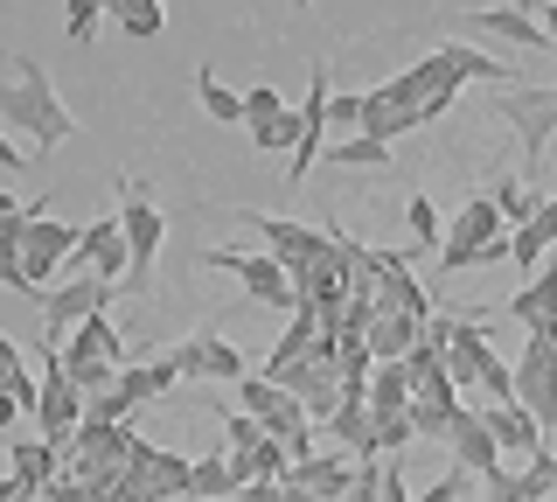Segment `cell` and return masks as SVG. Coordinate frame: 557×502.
I'll return each mask as SVG.
<instances>
[{"mask_svg": "<svg viewBox=\"0 0 557 502\" xmlns=\"http://www.w3.org/2000/svg\"><path fill=\"white\" fill-rule=\"evenodd\" d=\"M8 126L22 133V140H35V154H57L70 133H77L70 106L57 98V77L35 57H14V84H0V133Z\"/></svg>", "mask_w": 557, "mask_h": 502, "instance_id": "6da1fadb", "label": "cell"}, {"mask_svg": "<svg viewBox=\"0 0 557 502\" xmlns=\"http://www.w3.org/2000/svg\"><path fill=\"white\" fill-rule=\"evenodd\" d=\"M119 231H126V252H133L126 293H153V258H161L168 217H161V203H153V188L139 175H119Z\"/></svg>", "mask_w": 557, "mask_h": 502, "instance_id": "7a4b0ae2", "label": "cell"}, {"mask_svg": "<svg viewBox=\"0 0 557 502\" xmlns=\"http://www.w3.org/2000/svg\"><path fill=\"white\" fill-rule=\"evenodd\" d=\"M196 266H209V272H231V280L251 293L258 307H300V286H293V272L278 266L272 252H244V245H209Z\"/></svg>", "mask_w": 557, "mask_h": 502, "instance_id": "3957f363", "label": "cell"}, {"mask_svg": "<svg viewBox=\"0 0 557 502\" xmlns=\"http://www.w3.org/2000/svg\"><path fill=\"white\" fill-rule=\"evenodd\" d=\"M516 405L544 426V440H557V328H536L516 356Z\"/></svg>", "mask_w": 557, "mask_h": 502, "instance_id": "277c9868", "label": "cell"}, {"mask_svg": "<svg viewBox=\"0 0 557 502\" xmlns=\"http://www.w3.org/2000/svg\"><path fill=\"white\" fill-rule=\"evenodd\" d=\"M495 119H509L516 140H522V161H544V147L557 140V84H509L495 91Z\"/></svg>", "mask_w": 557, "mask_h": 502, "instance_id": "5b68a950", "label": "cell"}, {"mask_svg": "<svg viewBox=\"0 0 557 502\" xmlns=\"http://www.w3.org/2000/svg\"><path fill=\"white\" fill-rule=\"evenodd\" d=\"M237 223L244 231H258V245H265L278 266L293 272V280H300L307 266H321L327 252H335V237L327 231H313V223H293V217H258V210H237Z\"/></svg>", "mask_w": 557, "mask_h": 502, "instance_id": "8992f818", "label": "cell"}, {"mask_svg": "<svg viewBox=\"0 0 557 502\" xmlns=\"http://www.w3.org/2000/svg\"><path fill=\"white\" fill-rule=\"evenodd\" d=\"M77 223H63V217H28L22 210V272H28V293L42 301L49 280H57V266L63 258H77Z\"/></svg>", "mask_w": 557, "mask_h": 502, "instance_id": "52a82bcc", "label": "cell"}, {"mask_svg": "<svg viewBox=\"0 0 557 502\" xmlns=\"http://www.w3.org/2000/svg\"><path fill=\"white\" fill-rule=\"evenodd\" d=\"M84 426V391L63 377L57 363V342H42V397H35V432H42L49 446H70Z\"/></svg>", "mask_w": 557, "mask_h": 502, "instance_id": "ba28073f", "label": "cell"}, {"mask_svg": "<svg viewBox=\"0 0 557 502\" xmlns=\"http://www.w3.org/2000/svg\"><path fill=\"white\" fill-rule=\"evenodd\" d=\"M168 363H174L182 377H202V384H244V377H251V356H244L231 335H216V328H202V335L174 342Z\"/></svg>", "mask_w": 557, "mask_h": 502, "instance_id": "9c48e42d", "label": "cell"}, {"mask_svg": "<svg viewBox=\"0 0 557 502\" xmlns=\"http://www.w3.org/2000/svg\"><path fill=\"white\" fill-rule=\"evenodd\" d=\"M327 84H335V71H327V63H313V91H307V106H300V147H293L286 182H307L313 161H321V147H327V98H335Z\"/></svg>", "mask_w": 557, "mask_h": 502, "instance_id": "30bf717a", "label": "cell"}, {"mask_svg": "<svg viewBox=\"0 0 557 502\" xmlns=\"http://www.w3.org/2000/svg\"><path fill=\"white\" fill-rule=\"evenodd\" d=\"M77 258H84V272L104 286H126V272H133V252H126V231H119V217H98V223H84V237H77Z\"/></svg>", "mask_w": 557, "mask_h": 502, "instance_id": "8fae6325", "label": "cell"}, {"mask_svg": "<svg viewBox=\"0 0 557 502\" xmlns=\"http://www.w3.org/2000/svg\"><path fill=\"white\" fill-rule=\"evenodd\" d=\"M453 28H474V36H502V42H516V49H536V57H550V36H544V22L536 14H516L509 0L502 8H474V14H453Z\"/></svg>", "mask_w": 557, "mask_h": 502, "instance_id": "7c38bea8", "label": "cell"}, {"mask_svg": "<svg viewBox=\"0 0 557 502\" xmlns=\"http://www.w3.org/2000/svg\"><path fill=\"white\" fill-rule=\"evenodd\" d=\"M112 293L119 286H104V280H70V286H57V293H42V321H49V335H63V328H77V321H91V315H104L112 307Z\"/></svg>", "mask_w": 557, "mask_h": 502, "instance_id": "4fadbf2b", "label": "cell"}, {"mask_svg": "<svg viewBox=\"0 0 557 502\" xmlns=\"http://www.w3.org/2000/svg\"><path fill=\"white\" fill-rule=\"evenodd\" d=\"M8 467H14V502H42L49 495V481L63 475V461H57V446L49 440H14L8 446Z\"/></svg>", "mask_w": 557, "mask_h": 502, "instance_id": "5bb4252c", "label": "cell"}, {"mask_svg": "<svg viewBox=\"0 0 557 502\" xmlns=\"http://www.w3.org/2000/svg\"><path fill=\"white\" fill-rule=\"evenodd\" d=\"M502 315L522 321L530 335H536V328H557V252L544 258V272H536V280L516 286V301H502Z\"/></svg>", "mask_w": 557, "mask_h": 502, "instance_id": "9a60e30c", "label": "cell"}, {"mask_svg": "<svg viewBox=\"0 0 557 502\" xmlns=\"http://www.w3.org/2000/svg\"><path fill=\"white\" fill-rule=\"evenodd\" d=\"M446 446H453V467H467V475H495L502 467V446H495V432H487L481 412H460L446 432Z\"/></svg>", "mask_w": 557, "mask_h": 502, "instance_id": "2e32d148", "label": "cell"}, {"mask_svg": "<svg viewBox=\"0 0 557 502\" xmlns=\"http://www.w3.org/2000/svg\"><path fill=\"white\" fill-rule=\"evenodd\" d=\"M356 475H362V467L348 461V454H307V461H293V475H286V481L313 489L321 502H342L348 489H356Z\"/></svg>", "mask_w": 557, "mask_h": 502, "instance_id": "e0dca14e", "label": "cell"}, {"mask_svg": "<svg viewBox=\"0 0 557 502\" xmlns=\"http://www.w3.org/2000/svg\"><path fill=\"white\" fill-rule=\"evenodd\" d=\"M481 419H487V432H495L502 461H509V454H516V461L544 454V426H536V419H530V412H522V405H487Z\"/></svg>", "mask_w": 557, "mask_h": 502, "instance_id": "ac0fdd59", "label": "cell"}, {"mask_svg": "<svg viewBox=\"0 0 557 502\" xmlns=\"http://www.w3.org/2000/svg\"><path fill=\"white\" fill-rule=\"evenodd\" d=\"M174 384H182V370H174L168 356H147V363H119V384L112 391L139 412V405H153V397H168Z\"/></svg>", "mask_w": 557, "mask_h": 502, "instance_id": "d6986e66", "label": "cell"}, {"mask_svg": "<svg viewBox=\"0 0 557 502\" xmlns=\"http://www.w3.org/2000/svg\"><path fill=\"white\" fill-rule=\"evenodd\" d=\"M418 342H425V321L418 315H376L370 335H362V350H370V363H405Z\"/></svg>", "mask_w": 557, "mask_h": 502, "instance_id": "ffe728a7", "label": "cell"}, {"mask_svg": "<svg viewBox=\"0 0 557 502\" xmlns=\"http://www.w3.org/2000/svg\"><path fill=\"white\" fill-rule=\"evenodd\" d=\"M440 57H446V71L460 77V84H502V91L516 84L509 63H495V57H487V49H474V42H440Z\"/></svg>", "mask_w": 557, "mask_h": 502, "instance_id": "44dd1931", "label": "cell"}, {"mask_svg": "<svg viewBox=\"0 0 557 502\" xmlns=\"http://www.w3.org/2000/svg\"><path fill=\"white\" fill-rule=\"evenodd\" d=\"M237 489H244V481L231 467V446H223V454H202L196 475H188V502H231Z\"/></svg>", "mask_w": 557, "mask_h": 502, "instance_id": "7402d4cb", "label": "cell"}, {"mask_svg": "<svg viewBox=\"0 0 557 502\" xmlns=\"http://www.w3.org/2000/svg\"><path fill=\"white\" fill-rule=\"evenodd\" d=\"M321 161H327V168H391L397 147L370 140V133H348V140H327V147H321Z\"/></svg>", "mask_w": 557, "mask_h": 502, "instance_id": "603a6c76", "label": "cell"}, {"mask_svg": "<svg viewBox=\"0 0 557 502\" xmlns=\"http://www.w3.org/2000/svg\"><path fill=\"white\" fill-rule=\"evenodd\" d=\"M196 106L216 119V126H244V91H231V84L209 71V63L196 71Z\"/></svg>", "mask_w": 557, "mask_h": 502, "instance_id": "cb8c5ba5", "label": "cell"}, {"mask_svg": "<svg viewBox=\"0 0 557 502\" xmlns=\"http://www.w3.org/2000/svg\"><path fill=\"white\" fill-rule=\"evenodd\" d=\"M362 397H370V412H411V377H405V363H376L370 384H362Z\"/></svg>", "mask_w": 557, "mask_h": 502, "instance_id": "d4e9b609", "label": "cell"}, {"mask_svg": "<svg viewBox=\"0 0 557 502\" xmlns=\"http://www.w3.org/2000/svg\"><path fill=\"white\" fill-rule=\"evenodd\" d=\"M487 203L502 210V223H509V231H522V223L536 217V203H544V196H536V188L522 182V175H502L495 188H487Z\"/></svg>", "mask_w": 557, "mask_h": 502, "instance_id": "484cf974", "label": "cell"}, {"mask_svg": "<svg viewBox=\"0 0 557 502\" xmlns=\"http://www.w3.org/2000/svg\"><path fill=\"white\" fill-rule=\"evenodd\" d=\"M516 495L522 502H544V495H557V454L544 446V454H530L522 461V475H516Z\"/></svg>", "mask_w": 557, "mask_h": 502, "instance_id": "4316f807", "label": "cell"}, {"mask_svg": "<svg viewBox=\"0 0 557 502\" xmlns=\"http://www.w3.org/2000/svg\"><path fill=\"white\" fill-rule=\"evenodd\" d=\"M405 223H411L418 252H440V245H446V223H440V210H432V196H411V203H405Z\"/></svg>", "mask_w": 557, "mask_h": 502, "instance_id": "83f0119b", "label": "cell"}, {"mask_svg": "<svg viewBox=\"0 0 557 502\" xmlns=\"http://www.w3.org/2000/svg\"><path fill=\"white\" fill-rule=\"evenodd\" d=\"M112 14H119V28H126V36H139V42H147V36H161V28H168L161 0H126V8H112Z\"/></svg>", "mask_w": 557, "mask_h": 502, "instance_id": "f1b7e54d", "label": "cell"}, {"mask_svg": "<svg viewBox=\"0 0 557 502\" xmlns=\"http://www.w3.org/2000/svg\"><path fill=\"white\" fill-rule=\"evenodd\" d=\"M474 495H481V475H467V467H446V475L432 481L418 502H474Z\"/></svg>", "mask_w": 557, "mask_h": 502, "instance_id": "f546056e", "label": "cell"}, {"mask_svg": "<svg viewBox=\"0 0 557 502\" xmlns=\"http://www.w3.org/2000/svg\"><path fill=\"white\" fill-rule=\"evenodd\" d=\"M411 440H418V432H411V412H376V454H383V461L405 454Z\"/></svg>", "mask_w": 557, "mask_h": 502, "instance_id": "4dcf8cb0", "label": "cell"}, {"mask_svg": "<svg viewBox=\"0 0 557 502\" xmlns=\"http://www.w3.org/2000/svg\"><path fill=\"white\" fill-rule=\"evenodd\" d=\"M460 412H467V405H460ZM460 412H446V405H425V397H411V432H418V440H446Z\"/></svg>", "mask_w": 557, "mask_h": 502, "instance_id": "1f68e13d", "label": "cell"}, {"mask_svg": "<svg viewBox=\"0 0 557 502\" xmlns=\"http://www.w3.org/2000/svg\"><path fill=\"white\" fill-rule=\"evenodd\" d=\"M98 14H104V0H63V36L70 42H91L98 36Z\"/></svg>", "mask_w": 557, "mask_h": 502, "instance_id": "d6a6232c", "label": "cell"}, {"mask_svg": "<svg viewBox=\"0 0 557 502\" xmlns=\"http://www.w3.org/2000/svg\"><path fill=\"white\" fill-rule=\"evenodd\" d=\"M278 112H293V106L272 91V84H244V126H265V119H278Z\"/></svg>", "mask_w": 557, "mask_h": 502, "instance_id": "836d02e7", "label": "cell"}, {"mask_svg": "<svg viewBox=\"0 0 557 502\" xmlns=\"http://www.w3.org/2000/svg\"><path fill=\"white\" fill-rule=\"evenodd\" d=\"M216 419H223V440H231V454H244V446L265 440V426H258L251 412H216Z\"/></svg>", "mask_w": 557, "mask_h": 502, "instance_id": "e575fe53", "label": "cell"}, {"mask_svg": "<svg viewBox=\"0 0 557 502\" xmlns=\"http://www.w3.org/2000/svg\"><path fill=\"white\" fill-rule=\"evenodd\" d=\"M327 126H342V133H362V98H356V91L327 98Z\"/></svg>", "mask_w": 557, "mask_h": 502, "instance_id": "d590c367", "label": "cell"}, {"mask_svg": "<svg viewBox=\"0 0 557 502\" xmlns=\"http://www.w3.org/2000/svg\"><path fill=\"white\" fill-rule=\"evenodd\" d=\"M22 377H28V356L14 350L8 335H0V391H14V384H22Z\"/></svg>", "mask_w": 557, "mask_h": 502, "instance_id": "8d00e7d4", "label": "cell"}, {"mask_svg": "<svg viewBox=\"0 0 557 502\" xmlns=\"http://www.w3.org/2000/svg\"><path fill=\"white\" fill-rule=\"evenodd\" d=\"M28 168V147H14V133H0V175H22Z\"/></svg>", "mask_w": 557, "mask_h": 502, "instance_id": "74e56055", "label": "cell"}, {"mask_svg": "<svg viewBox=\"0 0 557 502\" xmlns=\"http://www.w3.org/2000/svg\"><path fill=\"white\" fill-rule=\"evenodd\" d=\"M231 502H278V481H244Z\"/></svg>", "mask_w": 557, "mask_h": 502, "instance_id": "f35d334b", "label": "cell"}, {"mask_svg": "<svg viewBox=\"0 0 557 502\" xmlns=\"http://www.w3.org/2000/svg\"><path fill=\"white\" fill-rule=\"evenodd\" d=\"M22 412H28V405H22V397H14V391H0V432H8L14 419H22Z\"/></svg>", "mask_w": 557, "mask_h": 502, "instance_id": "ab89813d", "label": "cell"}, {"mask_svg": "<svg viewBox=\"0 0 557 502\" xmlns=\"http://www.w3.org/2000/svg\"><path fill=\"white\" fill-rule=\"evenodd\" d=\"M278 502H321L313 489H300V481H278Z\"/></svg>", "mask_w": 557, "mask_h": 502, "instance_id": "60d3db41", "label": "cell"}, {"mask_svg": "<svg viewBox=\"0 0 557 502\" xmlns=\"http://www.w3.org/2000/svg\"><path fill=\"white\" fill-rule=\"evenodd\" d=\"M536 22H544V36L557 42V0H544V8H536Z\"/></svg>", "mask_w": 557, "mask_h": 502, "instance_id": "b9f144b4", "label": "cell"}, {"mask_svg": "<svg viewBox=\"0 0 557 502\" xmlns=\"http://www.w3.org/2000/svg\"><path fill=\"white\" fill-rule=\"evenodd\" d=\"M8 217H22V196H8V188H0V223Z\"/></svg>", "mask_w": 557, "mask_h": 502, "instance_id": "7bdbcfd3", "label": "cell"}, {"mask_svg": "<svg viewBox=\"0 0 557 502\" xmlns=\"http://www.w3.org/2000/svg\"><path fill=\"white\" fill-rule=\"evenodd\" d=\"M509 8H516V14H536V8H544V0H509Z\"/></svg>", "mask_w": 557, "mask_h": 502, "instance_id": "ee69618b", "label": "cell"}, {"mask_svg": "<svg viewBox=\"0 0 557 502\" xmlns=\"http://www.w3.org/2000/svg\"><path fill=\"white\" fill-rule=\"evenodd\" d=\"M0 502H14V481H0Z\"/></svg>", "mask_w": 557, "mask_h": 502, "instance_id": "f6af8a7d", "label": "cell"}, {"mask_svg": "<svg viewBox=\"0 0 557 502\" xmlns=\"http://www.w3.org/2000/svg\"><path fill=\"white\" fill-rule=\"evenodd\" d=\"M293 8H307V0H293Z\"/></svg>", "mask_w": 557, "mask_h": 502, "instance_id": "bcb514c9", "label": "cell"}]
</instances>
